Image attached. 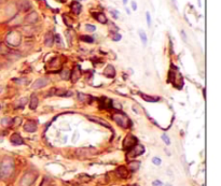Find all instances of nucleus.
Returning a JSON list of instances; mask_svg holds the SVG:
<instances>
[{"label": "nucleus", "instance_id": "nucleus-45", "mask_svg": "<svg viewBox=\"0 0 221 186\" xmlns=\"http://www.w3.org/2000/svg\"><path fill=\"white\" fill-rule=\"evenodd\" d=\"M78 1H84V0H78Z\"/></svg>", "mask_w": 221, "mask_h": 186}, {"label": "nucleus", "instance_id": "nucleus-26", "mask_svg": "<svg viewBox=\"0 0 221 186\" xmlns=\"http://www.w3.org/2000/svg\"><path fill=\"white\" fill-rule=\"evenodd\" d=\"M61 77H62L63 80H68L69 77H70V71L69 70H63L62 72H61Z\"/></svg>", "mask_w": 221, "mask_h": 186}, {"label": "nucleus", "instance_id": "nucleus-14", "mask_svg": "<svg viewBox=\"0 0 221 186\" xmlns=\"http://www.w3.org/2000/svg\"><path fill=\"white\" fill-rule=\"evenodd\" d=\"M78 99L82 102H87V103H91L93 98L91 97L90 95H87V94L83 93H78Z\"/></svg>", "mask_w": 221, "mask_h": 186}, {"label": "nucleus", "instance_id": "nucleus-3", "mask_svg": "<svg viewBox=\"0 0 221 186\" xmlns=\"http://www.w3.org/2000/svg\"><path fill=\"white\" fill-rule=\"evenodd\" d=\"M22 37L17 31H11L8 34L7 38H6V42L11 46H18L21 44Z\"/></svg>", "mask_w": 221, "mask_h": 186}, {"label": "nucleus", "instance_id": "nucleus-6", "mask_svg": "<svg viewBox=\"0 0 221 186\" xmlns=\"http://www.w3.org/2000/svg\"><path fill=\"white\" fill-rule=\"evenodd\" d=\"M137 144V138L133 134H128L126 136V138L123 141V146L125 150H131L133 146H135Z\"/></svg>", "mask_w": 221, "mask_h": 186}, {"label": "nucleus", "instance_id": "nucleus-21", "mask_svg": "<svg viewBox=\"0 0 221 186\" xmlns=\"http://www.w3.org/2000/svg\"><path fill=\"white\" fill-rule=\"evenodd\" d=\"M53 42H54V37H53L52 32H49L46 36V46H52Z\"/></svg>", "mask_w": 221, "mask_h": 186}, {"label": "nucleus", "instance_id": "nucleus-32", "mask_svg": "<svg viewBox=\"0 0 221 186\" xmlns=\"http://www.w3.org/2000/svg\"><path fill=\"white\" fill-rule=\"evenodd\" d=\"M152 163H154L155 166H160V165H161V163H162V160H161V158H159V157H153V158H152Z\"/></svg>", "mask_w": 221, "mask_h": 186}, {"label": "nucleus", "instance_id": "nucleus-39", "mask_svg": "<svg viewBox=\"0 0 221 186\" xmlns=\"http://www.w3.org/2000/svg\"><path fill=\"white\" fill-rule=\"evenodd\" d=\"M181 36H182V39H183V41H185V42H187V37H186V34H185V31H181Z\"/></svg>", "mask_w": 221, "mask_h": 186}, {"label": "nucleus", "instance_id": "nucleus-9", "mask_svg": "<svg viewBox=\"0 0 221 186\" xmlns=\"http://www.w3.org/2000/svg\"><path fill=\"white\" fill-rule=\"evenodd\" d=\"M24 130L27 132H35L37 130V124L34 120H27L24 124Z\"/></svg>", "mask_w": 221, "mask_h": 186}, {"label": "nucleus", "instance_id": "nucleus-1", "mask_svg": "<svg viewBox=\"0 0 221 186\" xmlns=\"http://www.w3.org/2000/svg\"><path fill=\"white\" fill-rule=\"evenodd\" d=\"M14 161L12 158H5L0 163V180L6 181L10 179L14 172Z\"/></svg>", "mask_w": 221, "mask_h": 186}, {"label": "nucleus", "instance_id": "nucleus-19", "mask_svg": "<svg viewBox=\"0 0 221 186\" xmlns=\"http://www.w3.org/2000/svg\"><path fill=\"white\" fill-rule=\"evenodd\" d=\"M89 120H92V122H95V123H97V124H100V125L105 126L106 128H110V125H109V124H107V123H106V122H104L103 120H99V118H98V117H95V116H90Z\"/></svg>", "mask_w": 221, "mask_h": 186}, {"label": "nucleus", "instance_id": "nucleus-46", "mask_svg": "<svg viewBox=\"0 0 221 186\" xmlns=\"http://www.w3.org/2000/svg\"><path fill=\"white\" fill-rule=\"evenodd\" d=\"M130 186H138V185H130Z\"/></svg>", "mask_w": 221, "mask_h": 186}, {"label": "nucleus", "instance_id": "nucleus-10", "mask_svg": "<svg viewBox=\"0 0 221 186\" xmlns=\"http://www.w3.org/2000/svg\"><path fill=\"white\" fill-rule=\"evenodd\" d=\"M103 73L105 77L112 79V77H116V69H114V67L112 66V65H108V66L105 68V70H104Z\"/></svg>", "mask_w": 221, "mask_h": 186}, {"label": "nucleus", "instance_id": "nucleus-27", "mask_svg": "<svg viewBox=\"0 0 221 186\" xmlns=\"http://www.w3.org/2000/svg\"><path fill=\"white\" fill-rule=\"evenodd\" d=\"M111 38H112V40H113L114 42H118V41H120L122 39V36L120 34H118V32H112V34H111Z\"/></svg>", "mask_w": 221, "mask_h": 186}, {"label": "nucleus", "instance_id": "nucleus-5", "mask_svg": "<svg viewBox=\"0 0 221 186\" xmlns=\"http://www.w3.org/2000/svg\"><path fill=\"white\" fill-rule=\"evenodd\" d=\"M144 153H145V146L137 143L136 145L133 146L131 150H128L127 157L128 158H135V157H138L140 156V155H142Z\"/></svg>", "mask_w": 221, "mask_h": 186}, {"label": "nucleus", "instance_id": "nucleus-47", "mask_svg": "<svg viewBox=\"0 0 221 186\" xmlns=\"http://www.w3.org/2000/svg\"><path fill=\"white\" fill-rule=\"evenodd\" d=\"M166 186H171V185H169V184H167V185Z\"/></svg>", "mask_w": 221, "mask_h": 186}, {"label": "nucleus", "instance_id": "nucleus-41", "mask_svg": "<svg viewBox=\"0 0 221 186\" xmlns=\"http://www.w3.org/2000/svg\"><path fill=\"white\" fill-rule=\"evenodd\" d=\"M2 91H3V86H1V85H0V94L2 93Z\"/></svg>", "mask_w": 221, "mask_h": 186}, {"label": "nucleus", "instance_id": "nucleus-22", "mask_svg": "<svg viewBox=\"0 0 221 186\" xmlns=\"http://www.w3.org/2000/svg\"><path fill=\"white\" fill-rule=\"evenodd\" d=\"M13 124V118L11 117H3L1 120V125L3 127H8V126H11Z\"/></svg>", "mask_w": 221, "mask_h": 186}, {"label": "nucleus", "instance_id": "nucleus-17", "mask_svg": "<svg viewBox=\"0 0 221 186\" xmlns=\"http://www.w3.org/2000/svg\"><path fill=\"white\" fill-rule=\"evenodd\" d=\"M71 10H72V12L75 14H80L81 13V10H82V5H80L78 1H73L72 3H71Z\"/></svg>", "mask_w": 221, "mask_h": 186}, {"label": "nucleus", "instance_id": "nucleus-33", "mask_svg": "<svg viewBox=\"0 0 221 186\" xmlns=\"http://www.w3.org/2000/svg\"><path fill=\"white\" fill-rule=\"evenodd\" d=\"M162 140L164 141L166 145H169V144H171V140H169V138L167 137V134H162Z\"/></svg>", "mask_w": 221, "mask_h": 186}, {"label": "nucleus", "instance_id": "nucleus-16", "mask_svg": "<svg viewBox=\"0 0 221 186\" xmlns=\"http://www.w3.org/2000/svg\"><path fill=\"white\" fill-rule=\"evenodd\" d=\"M93 16H94V18H95L97 22H99L100 24H106V23H107V17H106V15L104 13H100V12H98V13H94Z\"/></svg>", "mask_w": 221, "mask_h": 186}, {"label": "nucleus", "instance_id": "nucleus-11", "mask_svg": "<svg viewBox=\"0 0 221 186\" xmlns=\"http://www.w3.org/2000/svg\"><path fill=\"white\" fill-rule=\"evenodd\" d=\"M80 77H81V68H80V66H76L73 68L72 73H70V77L72 82H77L80 79Z\"/></svg>", "mask_w": 221, "mask_h": 186}, {"label": "nucleus", "instance_id": "nucleus-34", "mask_svg": "<svg viewBox=\"0 0 221 186\" xmlns=\"http://www.w3.org/2000/svg\"><path fill=\"white\" fill-rule=\"evenodd\" d=\"M146 17H147V24H148V26L150 27L151 26V16H150V13H149V12L146 13Z\"/></svg>", "mask_w": 221, "mask_h": 186}, {"label": "nucleus", "instance_id": "nucleus-4", "mask_svg": "<svg viewBox=\"0 0 221 186\" xmlns=\"http://www.w3.org/2000/svg\"><path fill=\"white\" fill-rule=\"evenodd\" d=\"M37 179V174L35 172H26L25 174L22 177L21 182H20V186H31L35 183Z\"/></svg>", "mask_w": 221, "mask_h": 186}, {"label": "nucleus", "instance_id": "nucleus-13", "mask_svg": "<svg viewBox=\"0 0 221 186\" xmlns=\"http://www.w3.org/2000/svg\"><path fill=\"white\" fill-rule=\"evenodd\" d=\"M116 175H118L120 179H126V177L128 175L127 169H126V167H124V166L119 167V168L116 169Z\"/></svg>", "mask_w": 221, "mask_h": 186}, {"label": "nucleus", "instance_id": "nucleus-25", "mask_svg": "<svg viewBox=\"0 0 221 186\" xmlns=\"http://www.w3.org/2000/svg\"><path fill=\"white\" fill-rule=\"evenodd\" d=\"M138 34H139V37H140V40H142V44H144V45H147V42H148V38H147L146 32L142 31V30H139Z\"/></svg>", "mask_w": 221, "mask_h": 186}, {"label": "nucleus", "instance_id": "nucleus-28", "mask_svg": "<svg viewBox=\"0 0 221 186\" xmlns=\"http://www.w3.org/2000/svg\"><path fill=\"white\" fill-rule=\"evenodd\" d=\"M81 40L84 41V42H87V43H93L94 42V39L90 36H82L81 37Z\"/></svg>", "mask_w": 221, "mask_h": 186}, {"label": "nucleus", "instance_id": "nucleus-2", "mask_svg": "<svg viewBox=\"0 0 221 186\" xmlns=\"http://www.w3.org/2000/svg\"><path fill=\"white\" fill-rule=\"evenodd\" d=\"M112 118H113V120L120 127L124 128V129L130 128L131 126H132V122H131V120L128 118V116L126 115V114L122 113V112H116V113L112 115Z\"/></svg>", "mask_w": 221, "mask_h": 186}, {"label": "nucleus", "instance_id": "nucleus-29", "mask_svg": "<svg viewBox=\"0 0 221 186\" xmlns=\"http://www.w3.org/2000/svg\"><path fill=\"white\" fill-rule=\"evenodd\" d=\"M13 82L18 85H23V84H26L28 81L27 79H13Z\"/></svg>", "mask_w": 221, "mask_h": 186}, {"label": "nucleus", "instance_id": "nucleus-7", "mask_svg": "<svg viewBox=\"0 0 221 186\" xmlns=\"http://www.w3.org/2000/svg\"><path fill=\"white\" fill-rule=\"evenodd\" d=\"M96 153V150L94 148H82L77 150V154L79 156H83V157H89L92 156L93 154Z\"/></svg>", "mask_w": 221, "mask_h": 186}, {"label": "nucleus", "instance_id": "nucleus-38", "mask_svg": "<svg viewBox=\"0 0 221 186\" xmlns=\"http://www.w3.org/2000/svg\"><path fill=\"white\" fill-rule=\"evenodd\" d=\"M40 186H49V181H48V179H46V177L43 180V182H42Z\"/></svg>", "mask_w": 221, "mask_h": 186}, {"label": "nucleus", "instance_id": "nucleus-37", "mask_svg": "<svg viewBox=\"0 0 221 186\" xmlns=\"http://www.w3.org/2000/svg\"><path fill=\"white\" fill-rule=\"evenodd\" d=\"M152 185H153V186H162V185H163V183H162V182H161V181H157H157L153 182Z\"/></svg>", "mask_w": 221, "mask_h": 186}, {"label": "nucleus", "instance_id": "nucleus-20", "mask_svg": "<svg viewBox=\"0 0 221 186\" xmlns=\"http://www.w3.org/2000/svg\"><path fill=\"white\" fill-rule=\"evenodd\" d=\"M37 20H38V14L36 12H31L29 15H27L26 17V22L27 23H36Z\"/></svg>", "mask_w": 221, "mask_h": 186}, {"label": "nucleus", "instance_id": "nucleus-35", "mask_svg": "<svg viewBox=\"0 0 221 186\" xmlns=\"http://www.w3.org/2000/svg\"><path fill=\"white\" fill-rule=\"evenodd\" d=\"M109 11H110V13L112 14V16H113L114 18H118L119 17V12L118 11H116V10H112V9H110Z\"/></svg>", "mask_w": 221, "mask_h": 186}, {"label": "nucleus", "instance_id": "nucleus-44", "mask_svg": "<svg viewBox=\"0 0 221 186\" xmlns=\"http://www.w3.org/2000/svg\"><path fill=\"white\" fill-rule=\"evenodd\" d=\"M173 2H174V3H175V2H176V0H173Z\"/></svg>", "mask_w": 221, "mask_h": 186}, {"label": "nucleus", "instance_id": "nucleus-36", "mask_svg": "<svg viewBox=\"0 0 221 186\" xmlns=\"http://www.w3.org/2000/svg\"><path fill=\"white\" fill-rule=\"evenodd\" d=\"M55 42H56V43H58L59 45H62V40H61V37L58 36V34H56V36H55Z\"/></svg>", "mask_w": 221, "mask_h": 186}, {"label": "nucleus", "instance_id": "nucleus-8", "mask_svg": "<svg viewBox=\"0 0 221 186\" xmlns=\"http://www.w3.org/2000/svg\"><path fill=\"white\" fill-rule=\"evenodd\" d=\"M49 84V79L48 77H40V79L36 80L32 84V88L34 89H39V88H43L46 85Z\"/></svg>", "mask_w": 221, "mask_h": 186}, {"label": "nucleus", "instance_id": "nucleus-43", "mask_svg": "<svg viewBox=\"0 0 221 186\" xmlns=\"http://www.w3.org/2000/svg\"><path fill=\"white\" fill-rule=\"evenodd\" d=\"M58 1H61V2H64V0H58Z\"/></svg>", "mask_w": 221, "mask_h": 186}, {"label": "nucleus", "instance_id": "nucleus-40", "mask_svg": "<svg viewBox=\"0 0 221 186\" xmlns=\"http://www.w3.org/2000/svg\"><path fill=\"white\" fill-rule=\"evenodd\" d=\"M132 9L133 10H137V5L135 1H132Z\"/></svg>", "mask_w": 221, "mask_h": 186}, {"label": "nucleus", "instance_id": "nucleus-23", "mask_svg": "<svg viewBox=\"0 0 221 186\" xmlns=\"http://www.w3.org/2000/svg\"><path fill=\"white\" fill-rule=\"evenodd\" d=\"M105 100L106 101H100V108L101 109H108V108L111 107L112 100L108 99V98H105Z\"/></svg>", "mask_w": 221, "mask_h": 186}, {"label": "nucleus", "instance_id": "nucleus-18", "mask_svg": "<svg viewBox=\"0 0 221 186\" xmlns=\"http://www.w3.org/2000/svg\"><path fill=\"white\" fill-rule=\"evenodd\" d=\"M39 105V99L36 95H32L31 98H30V103H29V108L30 110H36L37 107Z\"/></svg>", "mask_w": 221, "mask_h": 186}, {"label": "nucleus", "instance_id": "nucleus-15", "mask_svg": "<svg viewBox=\"0 0 221 186\" xmlns=\"http://www.w3.org/2000/svg\"><path fill=\"white\" fill-rule=\"evenodd\" d=\"M139 96L147 102H157L160 100L159 97H154V96H149L146 95V94H142V93H139Z\"/></svg>", "mask_w": 221, "mask_h": 186}, {"label": "nucleus", "instance_id": "nucleus-48", "mask_svg": "<svg viewBox=\"0 0 221 186\" xmlns=\"http://www.w3.org/2000/svg\"><path fill=\"white\" fill-rule=\"evenodd\" d=\"M0 1H3V0H0Z\"/></svg>", "mask_w": 221, "mask_h": 186}, {"label": "nucleus", "instance_id": "nucleus-24", "mask_svg": "<svg viewBox=\"0 0 221 186\" xmlns=\"http://www.w3.org/2000/svg\"><path fill=\"white\" fill-rule=\"evenodd\" d=\"M140 167V163L139 161H131L128 165V168L131 169V171H137Z\"/></svg>", "mask_w": 221, "mask_h": 186}, {"label": "nucleus", "instance_id": "nucleus-30", "mask_svg": "<svg viewBox=\"0 0 221 186\" xmlns=\"http://www.w3.org/2000/svg\"><path fill=\"white\" fill-rule=\"evenodd\" d=\"M85 29H87V31H90V32H93V31H95V30H96V27L94 25H91V24H87V25H85Z\"/></svg>", "mask_w": 221, "mask_h": 186}, {"label": "nucleus", "instance_id": "nucleus-31", "mask_svg": "<svg viewBox=\"0 0 221 186\" xmlns=\"http://www.w3.org/2000/svg\"><path fill=\"white\" fill-rule=\"evenodd\" d=\"M27 98L26 97H23V98H21L20 99V106H18V108H24L25 107V105H26V102H27Z\"/></svg>", "mask_w": 221, "mask_h": 186}, {"label": "nucleus", "instance_id": "nucleus-42", "mask_svg": "<svg viewBox=\"0 0 221 186\" xmlns=\"http://www.w3.org/2000/svg\"><path fill=\"white\" fill-rule=\"evenodd\" d=\"M122 1H123V5H126V3H127V0H122Z\"/></svg>", "mask_w": 221, "mask_h": 186}, {"label": "nucleus", "instance_id": "nucleus-12", "mask_svg": "<svg viewBox=\"0 0 221 186\" xmlns=\"http://www.w3.org/2000/svg\"><path fill=\"white\" fill-rule=\"evenodd\" d=\"M10 141H11V143H12V144H14V145H21V144H23V143H24L22 137L20 136V134H12L11 138H10Z\"/></svg>", "mask_w": 221, "mask_h": 186}]
</instances>
